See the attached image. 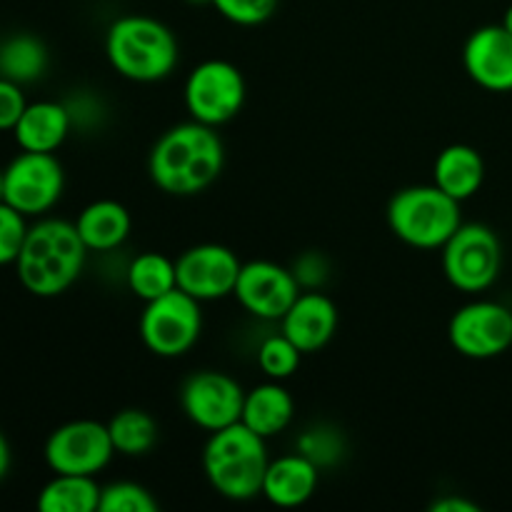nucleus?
Returning <instances> with one entry per match:
<instances>
[{
	"label": "nucleus",
	"mask_w": 512,
	"mask_h": 512,
	"mask_svg": "<svg viewBox=\"0 0 512 512\" xmlns=\"http://www.w3.org/2000/svg\"><path fill=\"white\" fill-rule=\"evenodd\" d=\"M3 185H5V180H3V168H0V200H3Z\"/></svg>",
	"instance_id": "36"
},
{
	"label": "nucleus",
	"mask_w": 512,
	"mask_h": 512,
	"mask_svg": "<svg viewBox=\"0 0 512 512\" xmlns=\"http://www.w3.org/2000/svg\"><path fill=\"white\" fill-rule=\"evenodd\" d=\"M303 288L293 270L273 260H250L243 263L235 283V300L258 320H280L298 300Z\"/></svg>",
	"instance_id": "14"
},
{
	"label": "nucleus",
	"mask_w": 512,
	"mask_h": 512,
	"mask_svg": "<svg viewBox=\"0 0 512 512\" xmlns=\"http://www.w3.org/2000/svg\"><path fill=\"white\" fill-rule=\"evenodd\" d=\"M110 68L133 83H158L175 70L180 60L173 30L150 15H123L113 20L105 35Z\"/></svg>",
	"instance_id": "3"
},
{
	"label": "nucleus",
	"mask_w": 512,
	"mask_h": 512,
	"mask_svg": "<svg viewBox=\"0 0 512 512\" xmlns=\"http://www.w3.org/2000/svg\"><path fill=\"white\" fill-rule=\"evenodd\" d=\"M240 268L238 255L220 243L193 245L175 258L178 288L200 303L233 295Z\"/></svg>",
	"instance_id": "13"
},
{
	"label": "nucleus",
	"mask_w": 512,
	"mask_h": 512,
	"mask_svg": "<svg viewBox=\"0 0 512 512\" xmlns=\"http://www.w3.org/2000/svg\"><path fill=\"white\" fill-rule=\"evenodd\" d=\"M203 333L200 300L180 288L145 303L140 313V340L158 358H180L190 353Z\"/></svg>",
	"instance_id": "7"
},
{
	"label": "nucleus",
	"mask_w": 512,
	"mask_h": 512,
	"mask_svg": "<svg viewBox=\"0 0 512 512\" xmlns=\"http://www.w3.org/2000/svg\"><path fill=\"white\" fill-rule=\"evenodd\" d=\"M465 73L473 83L490 93H510L512 90V35L503 25H483L463 48Z\"/></svg>",
	"instance_id": "15"
},
{
	"label": "nucleus",
	"mask_w": 512,
	"mask_h": 512,
	"mask_svg": "<svg viewBox=\"0 0 512 512\" xmlns=\"http://www.w3.org/2000/svg\"><path fill=\"white\" fill-rule=\"evenodd\" d=\"M300 360H303V353L283 330L278 335H268L258 348V368L268 380L283 383V380L293 378L300 368Z\"/></svg>",
	"instance_id": "26"
},
{
	"label": "nucleus",
	"mask_w": 512,
	"mask_h": 512,
	"mask_svg": "<svg viewBox=\"0 0 512 512\" xmlns=\"http://www.w3.org/2000/svg\"><path fill=\"white\" fill-rule=\"evenodd\" d=\"M388 225L398 240L418 250H438L463 225L460 203L438 185H410L388 203Z\"/></svg>",
	"instance_id": "5"
},
{
	"label": "nucleus",
	"mask_w": 512,
	"mask_h": 512,
	"mask_svg": "<svg viewBox=\"0 0 512 512\" xmlns=\"http://www.w3.org/2000/svg\"><path fill=\"white\" fill-rule=\"evenodd\" d=\"M343 435L330 425H315L298 438V453L313 460L318 468H330L343 458Z\"/></svg>",
	"instance_id": "28"
},
{
	"label": "nucleus",
	"mask_w": 512,
	"mask_h": 512,
	"mask_svg": "<svg viewBox=\"0 0 512 512\" xmlns=\"http://www.w3.org/2000/svg\"><path fill=\"white\" fill-rule=\"evenodd\" d=\"M185 3H190V5H205V3H210V0H185Z\"/></svg>",
	"instance_id": "37"
},
{
	"label": "nucleus",
	"mask_w": 512,
	"mask_h": 512,
	"mask_svg": "<svg viewBox=\"0 0 512 512\" xmlns=\"http://www.w3.org/2000/svg\"><path fill=\"white\" fill-rule=\"evenodd\" d=\"M268 440L245 423H233L210 433L203 448V470L218 495L233 503H248L263 490L268 470Z\"/></svg>",
	"instance_id": "4"
},
{
	"label": "nucleus",
	"mask_w": 512,
	"mask_h": 512,
	"mask_svg": "<svg viewBox=\"0 0 512 512\" xmlns=\"http://www.w3.org/2000/svg\"><path fill=\"white\" fill-rule=\"evenodd\" d=\"M25 108H28V100H25L23 85L0 78V130H13Z\"/></svg>",
	"instance_id": "32"
},
{
	"label": "nucleus",
	"mask_w": 512,
	"mask_h": 512,
	"mask_svg": "<svg viewBox=\"0 0 512 512\" xmlns=\"http://www.w3.org/2000/svg\"><path fill=\"white\" fill-rule=\"evenodd\" d=\"M448 340L463 358H498L512 348V310L495 300H473L455 310Z\"/></svg>",
	"instance_id": "11"
},
{
	"label": "nucleus",
	"mask_w": 512,
	"mask_h": 512,
	"mask_svg": "<svg viewBox=\"0 0 512 512\" xmlns=\"http://www.w3.org/2000/svg\"><path fill=\"white\" fill-rule=\"evenodd\" d=\"M243 400V385L220 370H198L180 388V408L185 418L208 433L240 423Z\"/></svg>",
	"instance_id": "12"
},
{
	"label": "nucleus",
	"mask_w": 512,
	"mask_h": 512,
	"mask_svg": "<svg viewBox=\"0 0 512 512\" xmlns=\"http://www.w3.org/2000/svg\"><path fill=\"white\" fill-rule=\"evenodd\" d=\"M125 280H128V288L135 298L150 303V300L178 288L175 260H170L163 253H153V250L140 253L130 260L128 270H125Z\"/></svg>",
	"instance_id": "25"
},
{
	"label": "nucleus",
	"mask_w": 512,
	"mask_h": 512,
	"mask_svg": "<svg viewBox=\"0 0 512 512\" xmlns=\"http://www.w3.org/2000/svg\"><path fill=\"white\" fill-rule=\"evenodd\" d=\"M500 25H503V28L508 30V33L512 35V3L508 5V10H505V15H503V23H500Z\"/></svg>",
	"instance_id": "35"
},
{
	"label": "nucleus",
	"mask_w": 512,
	"mask_h": 512,
	"mask_svg": "<svg viewBox=\"0 0 512 512\" xmlns=\"http://www.w3.org/2000/svg\"><path fill=\"white\" fill-rule=\"evenodd\" d=\"M158 500L153 498L145 485L120 480V483L105 485L100 493L98 512H155Z\"/></svg>",
	"instance_id": "27"
},
{
	"label": "nucleus",
	"mask_w": 512,
	"mask_h": 512,
	"mask_svg": "<svg viewBox=\"0 0 512 512\" xmlns=\"http://www.w3.org/2000/svg\"><path fill=\"white\" fill-rule=\"evenodd\" d=\"M70 128H73V115L68 105L55 103V100H38V103H28L13 128V135L20 150L55 153L70 135Z\"/></svg>",
	"instance_id": "18"
},
{
	"label": "nucleus",
	"mask_w": 512,
	"mask_h": 512,
	"mask_svg": "<svg viewBox=\"0 0 512 512\" xmlns=\"http://www.w3.org/2000/svg\"><path fill=\"white\" fill-rule=\"evenodd\" d=\"M225 165V145L218 130L188 120L165 130L148 158L150 180L163 193L190 198L218 180Z\"/></svg>",
	"instance_id": "1"
},
{
	"label": "nucleus",
	"mask_w": 512,
	"mask_h": 512,
	"mask_svg": "<svg viewBox=\"0 0 512 512\" xmlns=\"http://www.w3.org/2000/svg\"><path fill=\"white\" fill-rule=\"evenodd\" d=\"M100 488L93 475L53 473L38 493L40 512H98Z\"/></svg>",
	"instance_id": "22"
},
{
	"label": "nucleus",
	"mask_w": 512,
	"mask_h": 512,
	"mask_svg": "<svg viewBox=\"0 0 512 512\" xmlns=\"http://www.w3.org/2000/svg\"><path fill=\"white\" fill-rule=\"evenodd\" d=\"M10 460H13V455H10V443H8V438H5V435L0 433V480H3L5 475H8Z\"/></svg>",
	"instance_id": "34"
},
{
	"label": "nucleus",
	"mask_w": 512,
	"mask_h": 512,
	"mask_svg": "<svg viewBox=\"0 0 512 512\" xmlns=\"http://www.w3.org/2000/svg\"><path fill=\"white\" fill-rule=\"evenodd\" d=\"M440 250L445 278L460 293H485L500 278L503 245L498 233L488 225L463 223Z\"/></svg>",
	"instance_id": "6"
},
{
	"label": "nucleus",
	"mask_w": 512,
	"mask_h": 512,
	"mask_svg": "<svg viewBox=\"0 0 512 512\" xmlns=\"http://www.w3.org/2000/svg\"><path fill=\"white\" fill-rule=\"evenodd\" d=\"M3 200L25 218H38L55 208L65 190V173L53 153L23 150L3 168Z\"/></svg>",
	"instance_id": "9"
},
{
	"label": "nucleus",
	"mask_w": 512,
	"mask_h": 512,
	"mask_svg": "<svg viewBox=\"0 0 512 512\" xmlns=\"http://www.w3.org/2000/svg\"><path fill=\"white\" fill-rule=\"evenodd\" d=\"M88 258L83 238L75 223L45 218L30 225L23 250L15 260L18 280L38 298H55L80 278Z\"/></svg>",
	"instance_id": "2"
},
{
	"label": "nucleus",
	"mask_w": 512,
	"mask_h": 512,
	"mask_svg": "<svg viewBox=\"0 0 512 512\" xmlns=\"http://www.w3.org/2000/svg\"><path fill=\"white\" fill-rule=\"evenodd\" d=\"M28 218L0 200V265H15L28 235Z\"/></svg>",
	"instance_id": "29"
},
{
	"label": "nucleus",
	"mask_w": 512,
	"mask_h": 512,
	"mask_svg": "<svg viewBox=\"0 0 512 512\" xmlns=\"http://www.w3.org/2000/svg\"><path fill=\"white\" fill-rule=\"evenodd\" d=\"M290 270H293L295 280H298V285L303 290H320L328 283L330 275L328 260H325L323 253H315V250L300 255Z\"/></svg>",
	"instance_id": "31"
},
{
	"label": "nucleus",
	"mask_w": 512,
	"mask_h": 512,
	"mask_svg": "<svg viewBox=\"0 0 512 512\" xmlns=\"http://www.w3.org/2000/svg\"><path fill=\"white\" fill-rule=\"evenodd\" d=\"M280 0H210L215 10L223 15L225 20L243 28H253V25H263L270 20L278 10Z\"/></svg>",
	"instance_id": "30"
},
{
	"label": "nucleus",
	"mask_w": 512,
	"mask_h": 512,
	"mask_svg": "<svg viewBox=\"0 0 512 512\" xmlns=\"http://www.w3.org/2000/svg\"><path fill=\"white\" fill-rule=\"evenodd\" d=\"M293 415V395L285 390V385L280 380H268V383L255 385L253 390L245 393L240 423L248 425L260 438L270 440L288 430V425L293 423Z\"/></svg>",
	"instance_id": "19"
},
{
	"label": "nucleus",
	"mask_w": 512,
	"mask_h": 512,
	"mask_svg": "<svg viewBox=\"0 0 512 512\" xmlns=\"http://www.w3.org/2000/svg\"><path fill=\"white\" fill-rule=\"evenodd\" d=\"M280 330L300 348V353H318L338 333V308L320 290H303L288 313L280 318Z\"/></svg>",
	"instance_id": "16"
},
{
	"label": "nucleus",
	"mask_w": 512,
	"mask_h": 512,
	"mask_svg": "<svg viewBox=\"0 0 512 512\" xmlns=\"http://www.w3.org/2000/svg\"><path fill=\"white\" fill-rule=\"evenodd\" d=\"M245 95H248V88H245L243 73L233 63L218 58L195 65L183 88L190 120H198L210 128H220L238 118L245 105Z\"/></svg>",
	"instance_id": "8"
},
{
	"label": "nucleus",
	"mask_w": 512,
	"mask_h": 512,
	"mask_svg": "<svg viewBox=\"0 0 512 512\" xmlns=\"http://www.w3.org/2000/svg\"><path fill=\"white\" fill-rule=\"evenodd\" d=\"M108 433L115 455H125V458L148 455L160 438L158 420L148 410L140 408H125L115 413L108 423Z\"/></svg>",
	"instance_id": "24"
},
{
	"label": "nucleus",
	"mask_w": 512,
	"mask_h": 512,
	"mask_svg": "<svg viewBox=\"0 0 512 512\" xmlns=\"http://www.w3.org/2000/svg\"><path fill=\"white\" fill-rule=\"evenodd\" d=\"M433 183L458 203L470 200L485 183V160L473 145L455 143L438 153L433 165Z\"/></svg>",
	"instance_id": "20"
},
{
	"label": "nucleus",
	"mask_w": 512,
	"mask_h": 512,
	"mask_svg": "<svg viewBox=\"0 0 512 512\" xmlns=\"http://www.w3.org/2000/svg\"><path fill=\"white\" fill-rule=\"evenodd\" d=\"M318 483V465L295 450V453L270 460L260 495L275 508H300L318 493Z\"/></svg>",
	"instance_id": "17"
},
{
	"label": "nucleus",
	"mask_w": 512,
	"mask_h": 512,
	"mask_svg": "<svg viewBox=\"0 0 512 512\" xmlns=\"http://www.w3.org/2000/svg\"><path fill=\"white\" fill-rule=\"evenodd\" d=\"M43 455L53 473L93 475L95 478L108 468L115 455L108 423L70 420L48 435Z\"/></svg>",
	"instance_id": "10"
},
{
	"label": "nucleus",
	"mask_w": 512,
	"mask_h": 512,
	"mask_svg": "<svg viewBox=\"0 0 512 512\" xmlns=\"http://www.w3.org/2000/svg\"><path fill=\"white\" fill-rule=\"evenodd\" d=\"M430 510L433 512H480V505L470 503V500L465 498H458V495H445V498L435 500V503L430 505Z\"/></svg>",
	"instance_id": "33"
},
{
	"label": "nucleus",
	"mask_w": 512,
	"mask_h": 512,
	"mask_svg": "<svg viewBox=\"0 0 512 512\" xmlns=\"http://www.w3.org/2000/svg\"><path fill=\"white\" fill-rule=\"evenodd\" d=\"M48 70V48L30 33H15L0 43V78L18 85L40 80Z\"/></svg>",
	"instance_id": "23"
},
{
	"label": "nucleus",
	"mask_w": 512,
	"mask_h": 512,
	"mask_svg": "<svg viewBox=\"0 0 512 512\" xmlns=\"http://www.w3.org/2000/svg\"><path fill=\"white\" fill-rule=\"evenodd\" d=\"M75 228L85 248L93 253H110L128 240L133 218L118 200H95L80 210Z\"/></svg>",
	"instance_id": "21"
}]
</instances>
